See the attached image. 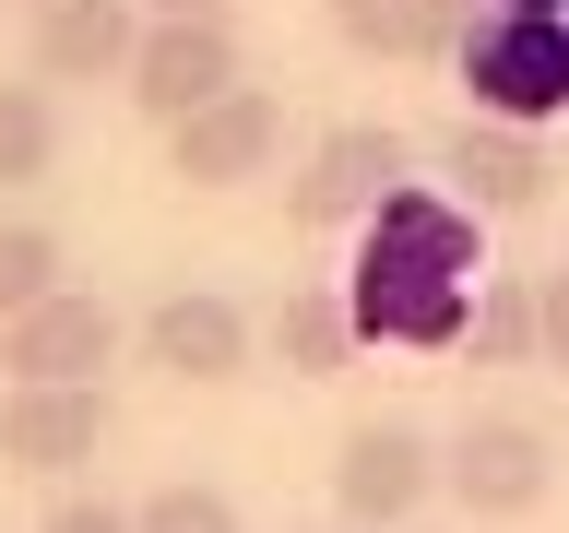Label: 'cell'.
I'll list each match as a JSON object with an SVG mask.
<instances>
[{
    "mask_svg": "<svg viewBox=\"0 0 569 533\" xmlns=\"http://www.w3.org/2000/svg\"><path fill=\"white\" fill-rule=\"evenodd\" d=\"M475 284H487V261H475V213L451 202V190H391L380 213H368V249H356V332L368 344H403V355H451L462 320H475Z\"/></svg>",
    "mask_w": 569,
    "mask_h": 533,
    "instance_id": "obj_1",
    "label": "cell"
},
{
    "mask_svg": "<svg viewBox=\"0 0 569 533\" xmlns=\"http://www.w3.org/2000/svg\"><path fill=\"white\" fill-rule=\"evenodd\" d=\"M451 60H462V83H475V119L546 131L569 107V12H475Z\"/></svg>",
    "mask_w": 569,
    "mask_h": 533,
    "instance_id": "obj_2",
    "label": "cell"
},
{
    "mask_svg": "<svg viewBox=\"0 0 569 533\" xmlns=\"http://www.w3.org/2000/svg\"><path fill=\"white\" fill-rule=\"evenodd\" d=\"M439 497H462L475 522H533L558 497V439L533 415H510V403H487V415H462L439 439Z\"/></svg>",
    "mask_w": 569,
    "mask_h": 533,
    "instance_id": "obj_3",
    "label": "cell"
},
{
    "mask_svg": "<svg viewBox=\"0 0 569 533\" xmlns=\"http://www.w3.org/2000/svg\"><path fill=\"white\" fill-rule=\"evenodd\" d=\"M403 167H416V142L391 131V119H345V131H320L309 154H297V178H284V225H309V238L368 225V213L403 190Z\"/></svg>",
    "mask_w": 569,
    "mask_h": 533,
    "instance_id": "obj_4",
    "label": "cell"
},
{
    "mask_svg": "<svg viewBox=\"0 0 569 533\" xmlns=\"http://www.w3.org/2000/svg\"><path fill=\"white\" fill-rule=\"evenodd\" d=\"M439 497V439L403 415H356L345 439H332V510H345L356 533H403Z\"/></svg>",
    "mask_w": 569,
    "mask_h": 533,
    "instance_id": "obj_5",
    "label": "cell"
},
{
    "mask_svg": "<svg viewBox=\"0 0 569 533\" xmlns=\"http://www.w3.org/2000/svg\"><path fill=\"white\" fill-rule=\"evenodd\" d=\"M249 355H261V320L238 296H213V284H178L142 309V368H167L178 391H226L249 380Z\"/></svg>",
    "mask_w": 569,
    "mask_h": 533,
    "instance_id": "obj_6",
    "label": "cell"
},
{
    "mask_svg": "<svg viewBox=\"0 0 569 533\" xmlns=\"http://www.w3.org/2000/svg\"><path fill=\"white\" fill-rule=\"evenodd\" d=\"M107 355H119V309L83 296V284H60L48 309H24L12 332H0L12 391H107Z\"/></svg>",
    "mask_w": 569,
    "mask_h": 533,
    "instance_id": "obj_7",
    "label": "cell"
},
{
    "mask_svg": "<svg viewBox=\"0 0 569 533\" xmlns=\"http://www.w3.org/2000/svg\"><path fill=\"white\" fill-rule=\"evenodd\" d=\"M238 83H249L238 24H142V48H131V107L154 119V131L202 119V107L238 95Z\"/></svg>",
    "mask_w": 569,
    "mask_h": 533,
    "instance_id": "obj_8",
    "label": "cell"
},
{
    "mask_svg": "<svg viewBox=\"0 0 569 533\" xmlns=\"http://www.w3.org/2000/svg\"><path fill=\"white\" fill-rule=\"evenodd\" d=\"M273 154H284V95H261V83L213 95L202 119H178V131H167V178H190V190H238V178H273Z\"/></svg>",
    "mask_w": 569,
    "mask_h": 533,
    "instance_id": "obj_9",
    "label": "cell"
},
{
    "mask_svg": "<svg viewBox=\"0 0 569 533\" xmlns=\"http://www.w3.org/2000/svg\"><path fill=\"white\" fill-rule=\"evenodd\" d=\"M546 131H498V119H462L451 142H439V190H451L475 225H498V213H533L546 202Z\"/></svg>",
    "mask_w": 569,
    "mask_h": 533,
    "instance_id": "obj_10",
    "label": "cell"
},
{
    "mask_svg": "<svg viewBox=\"0 0 569 533\" xmlns=\"http://www.w3.org/2000/svg\"><path fill=\"white\" fill-rule=\"evenodd\" d=\"M142 0H60L36 12V83H131V48H142Z\"/></svg>",
    "mask_w": 569,
    "mask_h": 533,
    "instance_id": "obj_11",
    "label": "cell"
},
{
    "mask_svg": "<svg viewBox=\"0 0 569 533\" xmlns=\"http://www.w3.org/2000/svg\"><path fill=\"white\" fill-rule=\"evenodd\" d=\"M107 451V391H0V462L12 474H83Z\"/></svg>",
    "mask_w": 569,
    "mask_h": 533,
    "instance_id": "obj_12",
    "label": "cell"
},
{
    "mask_svg": "<svg viewBox=\"0 0 569 533\" xmlns=\"http://www.w3.org/2000/svg\"><path fill=\"white\" fill-rule=\"evenodd\" d=\"M462 0H332V36L356 60H451L462 48Z\"/></svg>",
    "mask_w": 569,
    "mask_h": 533,
    "instance_id": "obj_13",
    "label": "cell"
},
{
    "mask_svg": "<svg viewBox=\"0 0 569 533\" xmlns=\"http://www.w3.org/2000/svg\"><path fill=\"white\" fill-rule=\"evenodd\" d=\"M261 332H273V355L297 368V380H345V368H356V344H368V332H356V296H345V284H284Z\"/></svg>",
    "mask_w": 569,
    "mask_h": 533,
    "instance_id": "obj_14",
    "label": "cell"
},
{
    "mask_svg": "<svg viewBox=\"0 0 569 533\" xmlns=\"http://www.w3.org/2000/svg\"><path fill=\"white\" fill-rule=\"evenodd\" d=\"M462 355H475V368H533V355H546V332H533V273H487L475 284Z\"/></svg>",
    "mask_w": 569,
    "mask_h": 533,
    "instance_id": "obj_15",
    "label": "cell"
},
{
    "mask_svg": "<svg viewBox=\"0 0 569 533\" xmlns=\"http://www.w3.org/2000/svg\"><path fill=\"white\" fill-rule=\"evenodd\" d=\"M60 167V95L48 83H0V190H36Z\"/></svg>",
    "mask_w": 569,
    "mask_h": 533,
    "instance_id": "obj_16",
    "label": "cell"
},
{
    "mask_svg": "<svg viewBox=\"0 0 569 533\" xmlns=\"http://www.w3.org/2000/svg\"><path fill=\"white\" fill-rule=\"evenodd\" d=\"M48 296H60V238L12 213V225H0V332H12L24 309H48Z\"/></svg>",
    "mask_w": 569,
    "mask_h": 533,
    "instance_id": "obj_17",
    "label": "cell"
},
{
    "mask_svg": "<svg viewBox=\"0 0 569 533\" xmlns=\"http://www.w3.org/2000/svg\"><path fill=\"white\" fill-rule=\"evenodd\" d=\"M131 533H249V522H238V497H226V486H190V474H178V486H154L131 510Z\"/></svg>",
    "mask_w": 569,
    "mask_h": 533,
    "instance_id": "obj_18",
    "label": "cell"
},
{
    "mask_svg": "<svg viewBox=\"0 0 569 533\" xmlns=\"http://www.w3.org/2000/svg\"><path fill=\"white\" fill-rule=\"evenodd\" d=\"M533 332H546V368H569V261L533 273Z\"/></svg>",
    "mask_w": 569,
    "mask_h": 533,
    "instance_id": "obj_19",
    "label": "cell"
},
{
    "mask_svg": "<svg viewBox=\"0 0 569 533\" xmlns=\"http://www.w3.org/2000/svg\"><path fill=\"white\" fill-rule=\"evenodd\" d=\"M36 533H131V510H119V497H48Z\"/></svg>",
    "mask_w": 569,
    "mask_h": 533,
    "instance_id": "obj_20",
    "label": "cell"
},
{
    "mask_svg": "<svg viewBox=\"0 0 569 533\" xmlns=\"http://www.w3.org/2000/svg\"><path fill=\"white\" fill-rule=\"evenodd\" d=\"M142 12H154V24H226L238 0H142Z\"/></svg>",
    "mask_w": 569,
    "mask_h": 533,
    "instance_id": "obj_21",
    "label": "cell"
},
{
    "mask_svg": "<svg viewBox=\"0 0 569 533\" xmlns=\"http://www.w3.org/2000/svg\"><path fill=\"white\" fill-rule=\"evenodd\" d=\"M487 12H569V0H487Z\"/></svg>",
    "mask_w": 569,
    "mask_h": 533,
    "instance_id": "obj_22",
    "label": "cell"
},
{
    "mask_svg": "<svg viewBox=\"0 0 569 533\" xmlns=\"http://www.w3.org/2000/svg\"><path fill=\"white\" fill-rule=\"evenodd\" d=\"M24 12H60V0H24Z\"/></svg>",
    "mask_w": 569,
    "mask_h": 533,
    "instance_id": "obj_23",
    "label": "cell"
}]
</instances>
